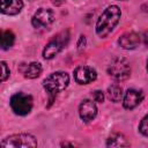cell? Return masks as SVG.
Listing matches in <instances>:
<instances>
[{
    "label": "cell",
    "mask_w": 148,
    "mask_h": 148,
    "mask_svg": "<svg viewBox=\"0 0 148 148\" xmlns=\"http://www.w3.org/2000/svg\"><path fill=\"white\" fill-rule=\"evenodd\" d=\"M147 71H148V59H147Z\"/></svg>",
    "instance_id": "44dd1931"
},
{
    "label": "cell",
    "mask_w": 148,
    "mask_h": 148,
    "mask_svg": "<svg viewBox=\"0 0 148 148\" xmlns=\"http://www.w3.org/2000/svg\"><path fill=\"white\" fill-rule=\"evenodd\" d=\"M54 21V13L49 8H39L31 18V24L36 29L46 28Z\"/></svg>",
    "instance_id": "52a82bcc"
},
{
    "label": "cell",
    "mask_w": 148,
    "mask_h": 148,
    "mask_svg": "<svg viewBox=\"0 0 148 148\" xmlns=\"http://www.w3.org/2000/svg\"><path fill=\"white\" fill-rule=\"evenodd\" d=\"M130 146L126 138L120 133H114L110 135L106 140V147H126Z\"/></svg>",
    "instance_id": "5bb4252c"
},
{
    "label": "cell",
    "mask_w": 148,
    "mask_h": 148,
    "mask_svg": "<svg viewBox=\"0 0 148 148\" xmlns=\"http://www.w3.org/2000/svg\"><path fill=\"white\" fill-rule=\"evenodd\" d=\"M69 83V76L66 72H54L50 74L43 81V87L50 96V102L54 99V97L62 90L67 88Z\"/></svg>",
    "instance_id": "7a4b0ae2"
},
{
    "label": "cell",
    "mask_w": 148,
    "mask_h": 148,
    "mask_svg": "<svg viewBox=\"0 0 148 148\" xmlns=\"http://www.w3.org/2000/svg\"><path fill=\"white\" fill-rule=\"evenodd\" d=\"M42 71H43L42 65L39 62L34 61V62L28 64L24 67V69L22 71V73L24 75V77H27V79H36L42 74Z\"/></svg>",
    "instance_id": "4fadbf2b"
},
{
    "label": "cell",
    "mask_w": 148,
    "mask_h": 148,
    "mask_svg": "<svg viewBox=\"0 0 148 148\" xmlns=\"http://www.w3.org/2000/svg\"><path fill=\"white\" fill-rule=\"evenodd\" d=\"M86 37L83 36V35H81L80 36V38H79V40H77V49L81 51L82 49H84V46H86Z\"/></svg>",
    "instance_id": "ffe728a7"
},
{
    "label": "cell",
    "mask_w": 148,
    "mask_h": 148,
    "mask_svg": "<svg viewBox=\"0 0 148 148\" xmlns=\"http://www.w3.org/2000/svg\"><path fill=\"white\" fill-rule=\"evenodd\" d=\"M97 77L96 71L90 66H79L74 69V80L79 84H88Z\"/></svg>",
    "instance_id": "ba28073f"
},
{
    "label": "cell",
    "mask_w": 148,
    "mask_h": 148,
    "mask_svg": "<svg viewBox=\"0 0 148 148\" xmlns=\"http://www.w3.org/2000/svg\"><path fill=\"white\" fill-rule=\"evenodd\" d=\"M1 13L6 15H16L23 8L22 0H0Z\"/></svg>",
    "instance_id": "7c38bea8"
},
{
    "label": "cell",
    "mask_w": 148,
    "mask_h": 148,
    "mask_svg": "<svg viewBox=\"0 0 148 148\" xmlns=\"http://www.w3.org/2000/svg\"><path fill=\"white\" fill-rule=\"evenodd\" d=\"M37 140L34 135L28 133H20V134H13L7 136L1 141V147L3 148H30L36 147Z\"/></svg>",
    "instance_id": "277c9868"
},
{
    "label": "cell",
    "mask_w": 148,
    "mask_h": 148,
    "mask_svg": "<svg viewBox=\"0 0 148 148\" xmlns=\"http://www.w3.org/2000/svg\"><path fill=\"white\" fill-rule=\"evenodd\" d=\"M15 42V35L10 30L1 31V47L2 50H7L13 46Z\"/></svg>",
    "instance_id": "2e32d148"
},
{
    "label": "cell",
    "mask_w": 148,
    "mask_h": 148,
    "mask_svg": "<svg viewBox=\"0 0 148 148\" xmlns=\"http://www.w3.org/2000/svg\"><path fill=\"white\" fill-rule=\"evenodd\" d=\"M121 17V12L118 6H109L98 17L96 22V34L101 38L109 36L117 27Z\"/></svg>",
    "instance_id": "6da1fadb"
},
{
    "label": "cell",
    "mask_w": 148,
    "mask_h": 148,
    "mask_svg": "<svg viewBox=\"0 0 148 148\" xmlns=\"http://www.w3.org/2000/svg\"><path fill=\"white\" fill-rule=\"evenodd\" d=\"M145 95L142 92V90H136V89H128L125 95H124V99H123V105L125 109L127 110H132L134 108H136L143 99Z\"/></svg>",
    "instance_id": "9c48e42d"
},
{
    "label": "cell",
    "mask_w": 148,
    "mask_h": 148,
    "mask_svg": "<svg viewBox=\"0 0 148 148\" xmlns=\"http://www.w3.org/2000/svg\"><path fill=\"white\" fill-rule=\"evenodd\" d=\"M92 97H94V101L97 102V103H103L104 102V94L101 90H95L92 92Z\"/></svg>",
    "instance_id": "d6986e66"
},
{
    "label": "cell",
    "mask_w": 148,
    "mask_h": 148,
    "mask_svg": "<svg viewBox=\"0 0 148 148\" xmlns=\"http://www.w3.org/2000/svg\"><path fill=\"white\" fill-rule=\"evenodd\" d=\"M139 131L142 135L148 136V113L142 118V120L139 125Z\"/></svg>",
    "instance_id": "e0dca14e"
},
{
    "label": "cell",
    "mask_w": 148,
    "mask_h": 148,
    "mask_svg": "<svg viewBox=\"0 0 148 148\" xmlns=\"http://www.w3.org/2000/svg\"><path fill=\"white\" fill-rule=\"evenodd\" d=\"M10 108L15 114L18 116H25L28 114L32 109V97L29 94L24 92H16L10 98Z\"/></svg>",
    "instance_id": "5b68a950"
},
{
    "label": "cell",
    "mask_w": 148,
    "mask_h": 148,
    "mask_svg": "<svg viewBox=\"0 0 148 148\" xmlns=\"http://www.w3.org/2000/svg\"><path fill=\"white\" fill-rule=\"evenodd\" d=\"M69 39V36H68V31H62L60 34H58L57 36H54L53 39H51L46 46L44 47L43 50V57L45 59H52L54 58L62 49L64 46L67 44Z\"/></svg>",
    "instance_id": "8992f818"
},
{
    "label": "cell",
    "mask_w": 148,
    "mask_h": 148,
    "mask_svg": "<svg viewBox=\"0 0 148 148\" xmlns=\"http://www.w3.org/2000/svg\"><path fill=\"white\" fill-rule=\"evenodd\" d=\"M79 114H80V118L83 121H86V123L91 121L92 119H95V117L97 114L96 104L90 99L82 101L80 106H79Z\"/></svg>",
    "instance_id": "30bf717a"
},
{
    "label": "cell",
    "mask_w": 148,
    "mask_h": 148,
    "mask_svg": "<svg viewBox=\"0 0 148 148\" xmlns=\"http://www.w3.org/2000/svg\"><path fill=\"white\" fill-rule=\"evenodd\" d=\"M123 95H124L123 88L119 84L113 83V84L108 87V97H109L110 101H112L114 103H118L123 99Z\"/></svg>",
    "instance_id": "9a60e30c"
},
{
    "label": "cell",
    "mask_w": 148,
    "mask_h": 148,
    "mask_svg": "<svg viewBox=\"0 0 148 148\" xmlns=\"http://www.w3.org/2000/svg\"><path fill=\"white\" fill-rule=\"evenodd\" d=\"M9 76V68L5 61H1V81H6Z\"/></svg>",
    "instance_id": "ac0fdd59"
},
{
    "label": "cell",
    "mask_w": 148,
    "mask_h": 148,
    "mask_svg": "<svg viewBox=\"0 0 148 148\" xmlns=\"http://www.w3.org/2000/svg\"><path fill=\"white\" fill-rule=\"evenodd\" d=\"M140 43H141V37L139 36V34L134 31L125 32L118 39L119 46L125 50H134L140 45Z\"/></svg>",
    "instance_id": "8fae6325"
},
{
    "label": "cell",
    "mask_w": 148,
    "mask_h": 148,
    "mask_svg": "<svg viewBox=\"0 0 148 148\" xmlns=\"http://www.w3.org/2000/svg\"><path fill=\"white\" fill-rule=\"evenodd\" d=\"M108 74L117 81H124L128 79L131 75L130 62L123 57L113 58L108 66Z\"/></svg>",
    "instance_id": "3957f363"
}]
</instances>
